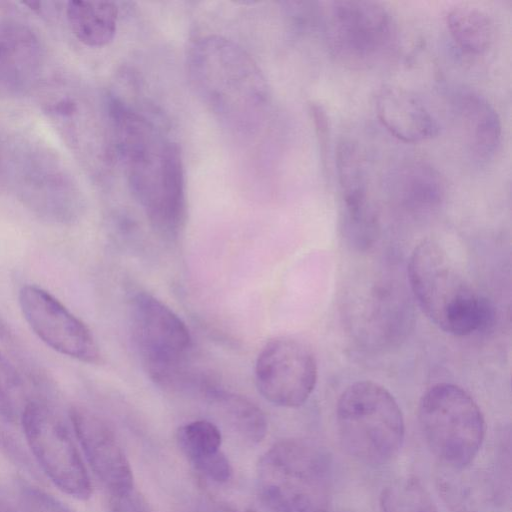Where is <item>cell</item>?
<instances>
[{
	"label": "cell",
	"mask_w": 512,
	"mask_h": 512,
	"mask_svg": "<svg viewBox=\"0 0 512 512\" xmlns=\"http://www.w3.org/2000/svg\"><path fill=\"white\" fill-rule=\"evenodd\" d=\"M113 160L152 228L177 239L186 221L185 171L178 144L152 117L114 94L103 99Z\"/></svg>",
	"instance_id": "6da1fadb"
},
{
	"label": "cell",
	"mask_w": 512,
	"mask_h": 512,
	"mask_svg": "<svg viewBox=\"0 0 512 512\" xmlns=\"http://www.w3.org/2000/svg\"><path fill=\"white\" fill-rule=\"evenodd\" d=\"M44 50L36 32L15 19H0V98L28 92L43 68Z\"/></svg>",
	"instance_id": "9a60e30c"
},
{
	"label": "cell",
	"mask_w": 512,
	"mask_h": 512,
	"mask_svg": "<svg viewBox=\"0 0 512 512\" xmlns=\"http://www.w3.org/2000/svg\"><path fill=\"white\" fill-rule=\"evenodd\" d=\"M176 438L183 454L207 479L225 484L232 478L231 463L221 450V431L213 422L195 420L186 423L179 427Z\"/></svg>",
	"instance_id": "d6986e66"
},
{
	"label": "cell",
	"mask_w": 512,
	"mask_h": 512,
	"mask_svg": "<svg viewBox=\"0 0 512 512\" xmlns=\"http://www.w3.org/2000/svg\"><path fill=\"white\" fill-rule=\"evenodd\" d=\"M407 275L419 307L445 333L469 336L493 325L492 303L464 277L439 243H419L408 260Z\"/></svg>",
	"instance_id": "3957f363"
},
{
	"label": "cell",
	"mask_w": 512,
	"mask_h": 512,
	"mask_svg": "<svg viewBox=\"0 0 512 512\" xmlns=\"http://www.w3.org/2000/svg\"><path fill=\"white\" fill-rule=\"evenodd\" d=\"M423 437L444 467H468L485 436V420L476 401L458 385L431 386L418 405Z\"/></svg>",
	"instance_id": "ba28073f"
},
{
	"label": "cell",
	"mask_w": 512,
	"mask_h": 512,
	"mask_svg": "<svg viewBox=\"0 0 512 512\" xmlns=\"http://www.w3.org/2000/svg\"><path fill=\"white\" fill-rule=\"evenodd\" d=\"M69 417L90 468L112 497L131 494L134 486L132 468L112 427L100 415L83 406L71 408Z\"/></svg>",
	"instance_id": "5bb4252c"
},
{
	"label": "cell",
	"mask_w": 512,
	"mask_h": 512,
	"mask_svg": "<svg viewBox=\"0 0 512 512\" xmlns=\"http://www.w3.org/2000/svg\"><path fill=\"white\" fill-rule=\"evenodd\" d=\"M310 114L312 116L317 137L319 139L320 149L324 155L327 154L329 140V120L324 108L317 104H310Z\"/></svg>",
	"instance_id": "f1b7e54d"
},
{
	"label": "cell",
	"mask_w": 512,
	"mask_h": 512,
	"mask_svg": "<svg viewBox=\"0 0 512 512\" xmlns=\"http://www.w3.org/2000/svg\"><path fill=\"white\" fill-rule=\"evenodd\" d=\"M186 64L197 96L226 131L244 140L263 131L271 93L244 48L222 36H203L190 45Z\"/></svg>",
	"instance_id": "7a4b0ae2"
},
{
	"label": "cell",
	"mask_w": 512,
	"mask_h": 512,
	"mask_svg": "<svg viewBox=\"0 0 512 512\" xmlns=\"http://www.w3.org/2000/svg\"><path fill=\"white\" fill-rule=\"evenodd\" d=\"M438 489L453 512H488L495 497L484 474L468 467H442L437 478Z\"/></svg>",
	"instance_id": "ffe728a7"
},
{
	"label": "cell",
	"mask_w": 512,
	"mask_h": 512,
	"mask_svg": "<svg viewBox=\"0 0 512 512\" xmlns=\"http://www.w3.org/2000/svg\"><path fill=\"white\" fill-rule=\"evenodd\" d=\"M0 512H12L0 498Z\"/></svg>",
	"instance_id": "4dcf8cb0"
},
{
	"label": "cell",
	"mask_w": 512,
	"mask_h": 512,
	"mask_svg": "<svg viewBox=\"0 0 512 512\" xmlns=\"http://www.w3.org/2000/svg\"><path fill=\"white\" fill-rule=\"evenodd\" d=\"M380 122L396 138L410 143L425 141L438 133V124L429 110L411 92L384 86L375 97Z\"/></svg>",
	"instance_id": "2e32d148"
},
{
	"label": "cell",
	"mask_w": 512,
	"mask_h": 512,
	"mask_svg": "<svg viewBox=\"0 0 512 512\" xmlns=\"http://www.w3.org/2000/svg\"><path fill=\"white\" fill-rule=\"evenodd\" d=\"M43 110L67 144L95 171L113 161L104 101L96 108L83 92L68 84L52 86Z\"/></svg>",
	"instance_id": "8fae6325"
},
{
	"label": "cell",
	"mask_w": 512,
	"mask_h": 512,
	"mask_svg": "<svg viewBox=\"0 0 512 512\" xmlns=\"http://www.w3.org/2000/svg\"><path fill=\"white\" fill-rule=\"evenodd\" d=\"M454 106L470 155L479 163L488 162L495 156L502 139L497 111L484 96L469 89L457 93Z\"/></svg>",
	"instance_id": "e0dca14e"
},
{
	"label": "cell",
	"mask_w": 512,
	"mask_h": 512,
	"mask_svg": "<svg viewBox=\"0 0 512 512\" xmlns=\"http://www.w3.org/2000/svg\"><path fill=\"white\" fill-rule=\"evenodd\" d=\"M0 391L6 396L21 416L29 401L24 395V386L20 374L8 359L0 353Z\"/></svg>",
	"instance_id": "484cf974"
},
{
	"label": "cell",
	"mask_w": 512,
	"mask_h": 512,
	"mask_svg": "<svg viewBox=\"0 0 512 512\" xmlns=\"http://www.w3.org/2000/svg\"><path fill=\"white\" fill-rule=\"evenodd\" d=\"M319 444L285 439L272 445L257 465V489L270 512H328L333 465Z\"/></svg>",
	"instance_id": "277c9868"
},
{
	"label": "cell",
	"mask_w": 512,
	"mask_h": 512,
	"mask_svg": "<svg viewBox=\"0 0 512 512\" xmlns=\"http://www.w3.org/2000/svg\"><path fill=\"white\" fill-rule=\"evenodd\" d=\"M336 424L344 449L366 464L389 462L404 441V419L396 399L373 381H357L342 392Z\"/></svg>",
	"instance_id": "8992f818"
},
{
	"label": "cell",
	"mask_w": 512,
	"mask_h": 512,
	"mask_svg": "<svg viewBox=\"0 0 512 512\" xmlns=\"http://www.w3.org/2000/svg\"><path fill=\"white\" fill-rule=\"evenodd\" d=\"M197 512H208V511L201 510V511H197Z\"/></svg>",
	"instance_id": "1f68e13d"
},
{
	"label": "cell",
	"mask_w": 512,
	"mask_h": 512,
	"mask_svg": "<svg viewBox=\"0 0 512 512\" xmlns=\"http://www.w3.org/2000/svg\"><path fill=\"white\" fill-rule=\"evenodd\" d=\"M66 18L81 43L89 47H103L115 37L118 8L109 1H70L66 6Z\"/></svg>",
	"instance_id": "44dd1931"
},
{
	"label": "cell",
	"mask_w": 512,
	"mask_h": 512,
	"mask_svg": "<svg viewBox=\"0 0 512 512\" xmlns=\"http://www.w3.org/2000/svg\"><path fill=\"white\" fill-rule=\"evenodd\" d=\"M112 512H148L146 507L133 494L112 497Z\"/></svg>",
	"instance_id": "f546056e"
},
{
	"label": "cell",
	"mask_w": 512,
	"mask_h": 512,
	"mask_svg": "<svg viewBox=\"0 0 512 512\" xmlns=\"http://www.w3.org/2000/svg\"><path fill=\"white\" fill-rule=\"evenodd\" d=\"M18 299L24 319L47 346L81 362H99V348L89 328L53 295L24 285Z\"/></svg>",
	"instance_id": "4fadbf2b"
},
{
	"label": "cell",
	"mask_w": 512,
	"mask_h": 512,
	"mask_svg": "<svg viewBox=\"0 0 512 512\" xmlns=\"http://www.w3.org/2000/svg\"><path fill=\"white\" fill-rule=\"evenodd\" d=\"M318 8L330 53L341 64L369 68L386 56L396 40L390 12L372 1H331Z\"/></svg>",
	"instance_id": "9c48e42d"
},
{
	"label": "cell",
	"mask_w": 512,
	"mask_h": 512,
	"mask_svg": "<svg viewBox=\"0 0 512 512\" xmlns=\"http://www.w3.org/2000/svg\"><path fill=\"white\" fill-rule=\"evenodd\" d=\"M380 508L382 512H438L426 488L411 477L388 484L380 495Z\"/></svg>",
	"instance_id": "d4e9b609"
},
{
	"label": "cell",
	"mask_w": 512,
	"mask_h": 512,
	"mask_svg": "<svg viewBox=\"0 0 512 512\" xmlns=\"http://www.w3.org/2000/svg\"><path fill=\"white\" fill-rule=\"evenodd\" d=\"M132 339L148 376L166 389L197 386L187 369L192 338L183 320L165 303L138 292L130 303Z\"/></svg>",
	"instance_id": "52a82bcc"
},
{
	"label": "cell",
	"mask_w": 512,
	"mask_h": 512,
	"mask_svg": "<svg viewBox=\"0 0 512 512\" xmlns=\"http://www.w3.org/2000/svg\"><path fill=\"white\" fill-rule=\"evenodd\" d=\"M396 203L414 215L435 212L446 196V182L441 173L428 162L408 161L392 174L389 183Z\"/></svg>",
	"instance_id": "ac0fdd59"
},
{
	"label": "cell",
	"mask_w": 512,
	"mask_h": 512,
	"mask_svg": "<svg viewBox=\"0 0 512 512\" xmlns=\"http://www.w3.org/2000/svg\"><path fill=\"white\" fill-rule=\"evenodd\" d=\"M5 176L12 193L39 218L54 224L75 222L84 198L62 159L38 141L15 138L4 156Z\"/></svg>",
	"instance_id": "5b68a950"
},
{
	"label": "cell",
	"mask_w": 512,
	"mask_h": 512,
	"mask_svg": "<svg viewBox=\"0 0 512 512\" xmlns=\"http://www.w3.org/2000/svg\"><path fill=\"white\" fill-rule=\"evenodd\" d=\"M25 440L40 467L64 493L88 499L92 485L71 430L46 402L30 399L20 416Z\"/></svg>",
	"instance_id": "30bf717a"
},
{
	"label": "cell",
	"mask_w": 512,
	"mask_h": 512,
	"mask_svg": "<svg viewBox=\"0 0 512 512\" xmlns=\"http://www.w3.org/2000/svg\"><path fill=\"white\" fill-rule=\"evenodd\" d=\"M341 232L355 250L367 251L377 242L380 223L369 194L341 197Z\"/></svg>",
	"instance_id": "603a6c76"
},
{
	"label": "cell",
	"mask_w": 512,
	"mask_h": 512,
	"mask_svg": "<svg viewBox=\"0 0 512 512\" xmlns=\"http://www.w3.org/2000/svg\"><path fill=\"white\" fill-rule=\"evenodd\" d=\"M21 512H72L59 500L38 488H25L20 495Z\"/></svg>",
	"instance_id": "4316f807"
},
{
	"label": "cell",
	"mask_w": 512,
	"mask_h": 512,
	"mask_svg": "<svg viewBox=\"0 0 512 512\" xmlns=\"http://www.w3.org/2000/svg\"><path fill=\"white\" fill-rule=\"evenodd\" d=\"M234 433L249 444L261 442L268 429L263 411L248 398L212 384L203 393Z\"/></svg>",
	"instance_id": "7402d4cb"
},
{
	"label": "cell",
	"mask_w": 512,
	"mask_h": 512,
	"mask_svg": "<svg viewBox=\"0 0 512 512\" xmlns=\"http://www.w3.org/2000/svg\"><path fill=\"white\" fill-rule=\"evenodd\" d=\"M447 27L457 46L468 54L484 53L494 38V24L482 9L458 5L447 14Z\"/></svg>",
	"instance_id": "cb8c5ba5"
},
{
	"label": "cell",
	"mask_w": 512,
	"mask_h": 512,
	"mask_svg": "<svg viewBox=\"0 0 512 512\" xmlns=\"http://www.w3.org/2000/svg\"><path fill=\"white\" fill-rule=\"evenodd\" d=\"M318 378L316 358L310 347L291 336L268 341L255 364L259 393L270 403L296 408L312 394Z\"/></svg>",
	"instance_id": "7c38bea8"
},
{
	"label": "cell",
	"mask_w": 512,
	"mask_h": 512,
	"mask_svg": "<svg viewBox=\"0 0 512 512\" xmlns=\"http://www.w3.org/2000/svg\"><path fill=\"white\" fill-rule=\"evenodd\" d=\"M20 422V414L0 391V438H9Z\"/></svg>",
	"instance_id": "83f0119b"
}]
</instances>
